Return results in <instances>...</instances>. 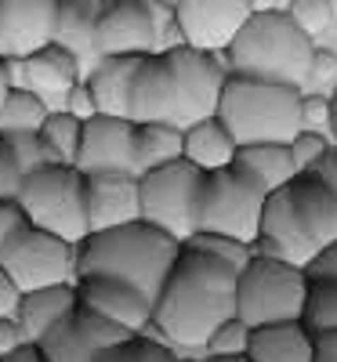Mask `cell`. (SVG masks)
Listing matches in <instances>:
<instances>
[{
	"label": "cell",
	"instance_id": "cell-1",
	"mask_svg": "<svg viewBox=\"0 0 337 362\" xmlns=\"http://www.w3.org/2000/svg\"><path fill=\"white\" fill-rule=\"evenodd\" d=\"M236 315V272L181 243L167 279L152 300V326L174 348H207V337Z\"/></svg>",
	"mask_w": 337,
	"mask_h": 362
},
{
	"label": "cell",
	"instance_id": "cell-2",
	"mask_svg": "<svg viewBox=\"0 0 337 362\" xmlns=\"http://www.w3.org/2000/svg\"><path fill=\"white\" fill-rule=\"evenodd\" d=\"M181 243L149 221L87 232L76 243V276H113L156 300Z\"/></svg>",
	"mask_w": 337,
	"mask_h": 362
},
{
	"label": "cell",
	"instance_id": "cell-3",
	"mask_svg": "<svg viewBox=\"0 0 337 362\" xmlns=\"http://www.w3.org/2000/svg\"><path fill=\"white\" fill-rule=\"evenodd\" d=\"M312 51H316V40L304 37L294 25L287 8L283 11L268 8V11H254L247 22H243L239 33L232 37V44L222 54L229 58L232 73L304 87L309 83Z\"/></svg>",
	"mask_w": 337,
	"mask_h": 362
},
{
	"label": "cell",
	"instance_id": "cell-4",
	"mask_svg": "<svg viewBox=\"0 0 337 362\" xmlns=\"http://www.w3.org/2000/svg\"><path fill=\"white\" fill-rule=\"evenodd\" d=\"M214 116L236 145L280 141L287 145L301 131V87L229 73Z\"/></svg>",
	"mask_w": 337,
	"mask_h": 362
},
{
	"label": "cell",
	"instance_id": "cell-5",
	"mask_svg": "<svg viewBox=\"0 0 337 362\" xmlns=\"http://www.w3.org/2000/svg\"><path fill=\"white\" fill-rule=\"evenodd\" d=\"M15 203L22 206L29 225L62 235L69 243H80L91 232V225H87V174L76 163L51 160L37 170L22 174Z\"/></svg>",
	"mask_w": 337,
	"mask_h": 362
},
{
	"label": "cell",
	"instance_id": "cell-6",
	"mask_svg": "<svg viewBox=\"0 0 337 362\" xmlns=\"http://www.w3.org/2000/svg\"><path fill=\"white\" fill-rule=\"evenodd\" d=\"M304 286H309L304 268L251 254V261L236 272V315L247 326L301 319Z\"/></svg>",
	"mask_w": 337,
	"mask_h": 362
},
{
	"label": "cell",
	"instance_id": "cell-7",
	"mask_svg": "<svg viewBox=\"0 0 337 362\" xmlns=\"http://www.w3.org/2000/svg\"><path fill=\"white\" fill-rule=\"evenodd\" d=\"M95 40L98 54H156L181 44L174 0H109Z\"/></svg>",
	"mask_w": 337,
	"mask_h": 362
},
{
	"label": "cell",
	"instance_id": "cell-8",
	"mask_svg": "<svg viewBox=\"0 0 337 362\" xmlns=\"http://www.w3.org/2000/svg\"><path fill=\"white\" fill-rule=\"evenodd\" d=\"M203 170L185 156L171 160L164 167H152L138 174V199H142V221L164 228L178 243L196 232V203H200Z\"/></svg>",
	"mask_w": 337,
	"mask_h": 362
},
{
	"label": "cell",
	"instance_id": "cell-9",
	"mask_svg": "<svg viewBox=\"0 0 337 362\" xmlns=\"http://www.w3.org/2000/svg\"><path fill=\"white\" fill-rule=\"evenodd\" d=\"M261 206L265 192L254 189L247 177H239L232 167L207 170L200 185V203H196V232H225L243 243L258 239L261 225Z\"/></svg>",
	"mask_w": 337,
	"mask_h": 362
},
{
	"label": "cell",
	"instance_id": "cell-10",
	"mask_svg": "<svg viewBox=\"0 0 337 362\" xmlns=\"http://www.w3.org/2000/svg\"><path fill=\"white\" fill-rule=\"evenodd\" d=\"M0 268L15 279V286L22 293L40 290V286L73 283L76 279V243L25 221L8 239L4 254H0Z\"/></svg>",
	"mask_w": 337,
	"mask_h": 362
},
{
	"label": "cell",
	"instance_id": "cell-11",
	"mask_svg": "<svg viewBox=\"0 0 337 362\" xmlns=\"http://www.w3.org/2000/svg\"><path fill=\"white\" fill-rule=\"evenodd\" d=\"M167 62L174 69V83H178V105H174V124L185 131L196 119H207L218 109L222 87H225V66L218 62V54L189 47V44H171Z\"/></svg>",
	"mask_w": 337,
	"mask_h": 362
},
{
	"label": "cell",
	"instance_id": "cell-12",
	"mask_svg": "<svg viewBox=\"0 0 337 362\" xmlns=\"http://www.w3.org/2000/svg\"><path fill=\"white\" fill-rule=\"evenodd\" d=\"M251 15V0H174V25L181 44L210 54H222Z\"/></svg>",
	"mask_w": 337,
	"mask_h": 362
},
{
	"label": "cell",
	"instance_id": "cell-13",
	"mask_svg": "<svg viewBox=\"0 0 337 362\" xmlns=\"http://www.w3.org/2000/svg\"><path fill=\"white\" fill-rule=\"evenodd\" d=\"M251 254L275 257V261H290V264H297V268H309V261L319 254L316 239L304 232L297 210L290 206L287 185L265 196L261 225H258V239L251 243Z\"/></svg>",
	"mask_w": 337,
	"mask_h": 362
},
{
	"label": "cell",
	"instance_id": "cell-14",
	"mask_svg": "<svg viewBox=\"0 0 337 362\" xmlns=\"http://www.w3.org/2000/svg\"><path fill=\"white\" fill-rule=\"evenodd\" d=\"M76 167L84 174L98 170H135V119L95 112L84 119Z\"/></svg>",
	"mask_w": 337,
	"mask_h": 362
},
{
	"label": "cell",
	"instance_id": "cell-15",
	"mask_svg": "<svg viewBox=\"0 0 337 362\" xmlns=\"http://www.w3.org/2000/svg\"><path fill=\"white\" fill-rule=\"evenodd\" d=\"M8 76H11V87H29L51 109H62L66 95L80 80V66L66 47L44 44L40 51L25 54V58H8Z\"/></svg>",
	"mask_w": 337,
	"mask_h": 362
},
{
	"label": "cell",
	"instance_id": "cell-16",
	"mask_svg": "<svg viewBox=\"0 0 337 362\" xmlns=\"http://www.w3.org/2000/svg\"><path fill=\"white\" fill-rule=\"evenodd\" d=\"M76 290V305L95 308L98 315L113 319L116 326L131 329V334H145L152 326V300L135 290L124 279H113V276H76L73 279Z\"/></svg>",
	"mask_w": 337,
	"mask_h": 362
},
{
	"label": "cell",
	"instance_id": "cell-17",
	"mask_svg": "<svg viewBox=\"0 0 337 362\" xmlns=\"http://www.w3.org/2000/svg\"><path fill=\"white\" fill-rule=\"evenodd\" d=\"M142 218L138 174L135 170H98L87 174V225L91 232L127 225Z\"/></svg>",
	"mask_w": 337,
	"mask_h": 362
},
{
	"label": "cell",
	"instance_id": "cell-18",
	"mask_svg": "<svg viewBox=\"0 0 337 362\" xmlns=\"http://www.w3.org/2000/svg\"><path fill=\"white\" fill-rule=\"evenodd\" d=\"M58 0H0V33H4V54L25 58L51 44L55 37Z\"/></svg>",
	"mask_w": 337,
	"mask_h": 362
},
{
	"label": "cell",
	"instance_id": "cell-19",
	"mask_svg": "<svg viewBox=\"0 0 337 362\" xmlns=\"http://www.w3.org/2000/svg\"><path fill=\"white\" fill-rule=\"evenodd\" d=\"M174 105H178V83H174V69L167 62V54H145L135 80H131V109L127 116L135 124H149V119H171L174 124Z\"/></svg>",
	"mask_w": 337,
	"mask_h": 362
},
{
	"label": "cell",
	"instance_id": "cell-20",
	"mask_svg": "<svg viewBox=\"0 0 337 362\" xmlns=\"http://www.w3.org/2000/svg\"><path fill=\"white\" fill-rule=\"evenodd\" d=\"M287 196H290V206L297 210L304 232L316 239L319 250L337 243V192L326 185L319 174L297 170L287 181Z\"/></svg>",
	"mask_w": 337,
	"mask_h": 362
},
{
	"label": "cell",
	"instance_id": "cell-21",
	"mask_svg": "<svg viewBox=\"0 0 337 362\" xmlns=\"http://www.w3.org/2000/svg\"><path fill=\"white\" fill-rule=\"evenodd\" d=\"M105 4H109V0H62V4H58L51 44L66 47L76 58L80 76L102 58L95 33H98V18H102Z\"/></svg>",
	"mask_w": 337,
	"mask_h": 362
},
{
	"label": "cell",
	"instance_id": "cell-22",
	"mask_svg": "<svg viewBox=\"0 0 337 362\" xmlns=\"http://www.w3.org/2000/svg\"><path fill=\"white\" fill-rule=\"evenodd\" d=\"M145 54H102L95 66L84 73V83L95 98V109L98 112H109V116H127L131 109V80H135V69Z\"/></svg>",
	"mask_w": 337,
	"mask_h": 362
},
{
	"label": "cell",
	"instance_id": "cell-23",
	"mask_svg": "<svg viewBox=\"0 0 337 362\" xmlns=\"http://www.w3.org/2000/svg\"><path fill=\"white\" fill-rule=\"evenodd\" d=\"M316 337L301 326V319L251 326L247 358L251 362H312Z\"/></svg>",
	"mask_w": 337,
	"mask_h": 362
},
{
	"label": "cell",
	"instance_id": "cell-24",
	"mask_svg": "<svg viewBox=\"0 0 337 362\" xmlns=\"http://www.w3.org/2000/svg\"><path fill=\"white\" fill-rule=\"evenodd\" d=\"M239 177H247L254 189H261L265 196L283 189L287 181L297 174L290 148L280 141H254V145H236V156L229 163Z\"/></svg>",
	"mask_w": 337,
	"mask_h": 362
},
{
	"label": "cell",
	"instance_id": "cell-25",
	"mask_svg": "<svg viewBox=\"0 0 337 362\" xmlns=\"http://www.w3.org/2000/svg\"><path fill=\"white\" fill-rule=\"evenodd\" d=\"M76 308V290L73 283H58V286H40V290H25L18 300V326L25 341H40L55 322H62Z\"/></svg>",
	"mask_w": 337,
	"mask_h": 362
},
{
	"label": "cell",
	"instance_id": "cell-26",
	"mask_svg": "<svg viewBox=\"0 0 337 362\" xmlns=\"http://www.w3.org/2000/svg\"><path fill=\"white\" fill-rule=\"evenodd\" d=\"M181 156H185L189 163H196L203 174L222 170L236 156V141L222 127L218 116H207V119H196V124L185 127V148H181Z\"/></svg>",
	"mask_w": 337,
	"mask_h": 362
},
{
	"label": "cell",
	"instance_id": "cell-27",
	"mask_svg": "<svg viewBox=\"0 0 337 362\" xmlns=\"http://www.w3.org/2000/svg\"><path fill=\"white\" fill-rule=\"evenodd\" d=\"M181 148H185V131L171 119L135 124V174L181 160Z\"/></svg>",
	"mask_w": 337,
	"mask_h": 362
},
{
	"label": "cell",
	"instance_id": "cell-28",
	"mask_svg": "<svg viewBox=\"0 0 337 362\" xmlns=\"http://www.w3.org/2000/svg\"><path fill=\"white\" fill-rule=\"evenodd\" d=\"M301 326L309 329L312 337L316 334H326V329H337V276H326V272H309Z\"/></svg>",
	"mask_w": 337,
	"mask_h": 362
},
{
	"label": "cell",
	"instance_id": "cell-29",
	"mask_svg": "<svg viewBox=\"0 0 337 362\" xmlns=\"http://www.w3.org/2000/svg\"><path fill=\"white\" fill-rule=\"evenodd\" d=\"M80 131L84 119L73 116L69 109H47L44 124H40V141L47 148V156L55 163H76V148H80Z\"/></svg>",
	"mask_w": 337,
	"mask_h": 362
},
{
	"label": "cell",
	"instance_id": "cell-30",
	"mask_svg": "<svg viewBox=\"0 0 337 362\" xmlns=\"http://www.w3.org/2000/svg\"><path fill=\"white\" fill-rule=\"evenodd\" d=\"M47 102L29 87H8L4 102H0V131H40L44 116H47Z\"/></svg>",
	"mask_w": 337,
	"mask_h": 362
},
{
	"label": "cell",
	"instance_id": "cell-31",
	"mask_svg": "<svg viewBox=\"0 0 337 362\" xmlns=\"http://www.w3.org/2000/svg\"><path fill=\"white\" fill-rule=\"evenodd\" d=\"M37 348L44 351L47 362H91V358L98 355L95 348L80 337V329L73 326V312L62 322H55L47 334L37 341Z\"/></svg>",
	"mask_w": 337,
	"mask_h": 362
},
{
	"label": "cell",
	"instance_id": "cell-32",
	"mask_svg": "<svg viewBox=\"0 0 337 362\" xmlns=\"http://www.w3.org/2000/svg\"><path fill=\"white\" fill-rule=\"evenodd\" d=\"M91 362H178V355L171 351V344L152 341L145 329V334H131L127 341H120L113 348H102Z\"/></svg>",
	"mask_w": 337,
	"mask_h": 362
},
{
	"label": "cell",
	"instance_id": "cell-33",
	"mask_svg": "<svg viewBox=\"0 0 337 362\" xmlns=\"http://www.w3.org/2000/svg\"><path fill=\"white\" fill-rule=\"evenodd\" d=\"M73 326L80 329V337H84L91 348H95V351L113 348V344H120V341H127V337H131V329L116 326L113 319L98 315L95 308H87V305H76V308H73Z\"/></svg>",
	"mask_w": 337,
	"mask_h": 362
},
{
	"label": "cell",
	"instance_id": "cell-34",
	"mask_svg": "<svg viewBox=\"0 0 337 362\" xmlns=\"http://www.w3.org/2000/svg\"><path fill=\"white\" fill-rule=\"evenodd\" d=\"M185 247H196V250H203V254H210V257H218L222 264H229L232 272H239L243 264L251 261V243H243V239H232V235H225V232H193L189 239H185Z\"/></svg>",
	"mask_w": 337,
	"mask_h": 362
},
{
	"label": "cell",
	"instance_id": "cell-35",
	"mask_svg": "<svg viewBox=\"0 0 337 362\" xmlns=\"http://www.w3.org/2000/svg\"><path fill=\"white\" fill-rule=\"evenodd\" d=\"M287 15L294 18V25L304 37H323L337 25V8L333 0H287Z\"/></svg>",
	"mask_w": 337,
	"mask_h": 362
},
{
	"label": "cell",
	"instance_id": "cell-36",
	"mask_svg": "<svg viewBox=\"0 0 337 362\" xmlns=\"http://www.w3.org/2000/svg\"><path fill=\"white\" fill-rule=\"evenodd\" d=\"M247 337H251V326L239 315H229L207 337V348H210V355H247Z\"/></svg>",
	"mask_w": 337,
	"mask_h": 362
},
{
	"label": "cell",
	"instance_id": "cell-37",
	"mask_svg": "<svg viewBox=\"0 0 337 362\" xmlns=\"http://www.w3.org/2000/svg\"><path fill=\"white\" fill-rule=\"evenodd\" d=\"M0 134H4V131H0ZM4 138H8V145H11V153H15L22 174L51 163V156H47V148H44V141H40L37 131H8Z\"/></svg>",
	"mask_w": 337,
	"mask_h": 362
},
{
	"label": "cell",
	"instance_id": "cell-38",
	"mask_svg": "<svg viewBox=\"0 0 337 362\" xmlns=\"http://www.w3.org/2000/svg\"><path fill=\"white\" fill-rule=\"evenodd\" d=\"M287 148H290V160H294V167L297 170H309L326 148H330V138L326 134H319V131H297L290 141H287Z\"/></svg>",
	"mask_w": 337,
	"mask_h": 362
},
{
	"label": "cell",
	"instance_id": "cell-39",
	"mask_svg": "<svg viewBox=\"0 0 337 362\" xmlns=\"http://www.w3.org/2000/svg\"><path fill=\"white\" fill-rule=\"evenodd\" d=\"M301 127L330 134V98L326 95H301Z\"/></svg>",
	"mask_w": 337,
	"mask_h": 362
},
{
	"label": "cell",
	"instance_id": "cell-40",
	"mask_svg": "<svg viewBox=\"0 0 337 362\" xmlns=\"http://www.w3.org/2000/svg\"><path fill=\"white\" fill-rule=\"evenodd\" d=\"M18 185H22V167H18V160L11 153L8 138L0 134V199H15Z\"/></svg>",
	"mask_w": 337,
	"mask_h": 362
},
{
	"label": "cell",
	"instance_id": "cell-41",
	"mask_svg": "<svg viewBox=\"0 0 337 362\" xmlns=\"http://www.w3.org/2000/svg\"><path fill=\"white\" fill-rule=\"evenodd\" d=\"M25 225V214H22V206L15 199H0V254H4L8 247V239Z\"/></svg>",
	"mask_w": 337,
	"mask_h": 362
},
{
	"label": "cell",
	"instance_id": "cell-42",
	"mask_svg": "<svg viewBox=\"0 0 337 362\" xmlns=\"http://www.w3.org/2000/svg\"><path fill=\"white\" fill-rule=\"evenodd\" d=\"M62 109H69L73 116H80V119H87V116H95L98 109H95V98H91V90H87V83H84V76L73 83V90L66 95V105Z\"/></svg>",
	"mask_w": 337,
	"mask_h": 362
},
{
	"label": "cell",
	"instance_id": "cell-43",
	"mask_svg": "<svg viewBox=\"0 0 337 362\" xmlns=\"http://www.w3.org/2000/svg\"><path fill=\"white\" fill-rule=\"evenodd\" d=\"M337 76V54L326 47L312 51V66H309V80H333Z\"/></svg>",
	"mask_w": 337,
	"mask_h": 362
},
{
	"label": "cell",
	"instance_id": "cell-44",
	"mask_svg": "<svg viewBox=\"0 0 337 362\" xmlns=\"http://www.w3.org/2000/svg\"><path fill=\"white\" fill-rule=\"evenodd\" d=\"M18 300H22V290L15 286V279L0 268V315H15L18 312Z\"/></svg>",
	"mask_w": 337,
	"mask_h": 362
},
{
	"label": "cell",
	"instance_id": "cell-45",
	"mask_svg": "<svg viewBox=\"0 0 337 362\" xmlns=\"http://www.w3.org/2000/svg\"><path fill=\"white\" fill-rule=\"evenodd\" d=\"M22 341H25V337H22V326H18V319H15V315H0V355L15 351Z\"/></svg>",
	"mask_w": 337,
	"mask_h": 362
},
{
	"label": "cell",
	"instance_id": "cell-46",
	"mask_svg": "<svg viewBox=\"0 0 337 362\" xmlns=\"http://www.w3.org/2000/svg\"><path fill=\"white\" fill-rule=\"evenodd\" d=\"M309 170H312V174H319V177L326 181V185L337 192V145H330V148H326V153H323Z\"/></svg>",
	"mask_w": 337,
	"mask_h": 362
},
{
	"label": "cell",
	"instance_id": "cell-47",
	"mask_svg": "<svg viewBox=\"0 0 337 362\" xmlns=\"http://www.w3.org/2000/svg\"><path fill=\"white\" fill-rule=\"evenodd\" d=\"M312 362H337V329L316 334V355H312Z\"/></svg>",
	"mask_w": 337,
	"mask_h": 362
},
{
	"label": "cell",
	"instance_id": "cell-48",
	"mask_svg": "<svg viewBox=\"0 0 337 362\" xmlns=\"http://www.w3.org/2000/svg\"><path fill=\"white\" fill-rule=\"evenodd\" d=\"M304 272H326V276H337V243L323 247V250L309 261V268H304Z\"/></svg>",
	"mask_w": 337,
	"mask_h": 362
},
{
	"label": "cell",
	"instance_id": "cell-49",
	"mask_svg": "<svg viewBox=\"0 0 337 362\" xmlns=\"http://www.w3.org/2000/svg\"><path fill=\"white\" fill-rule=\"evenodd\" d=\"M0 362H47L44 358V351L33 344V341H22L15 351H8V355H0Z\"/></svg>",
	"mask_w": 337,
	"mask_h": 362
},
{
	"label": "cell",
	"instance_id": "cell-50",
	"mask_svg": "<svg viewBox=\"0 0 337 362\" xmlns=\"http://www.w3.org/2000/svg\"><path fill=\"white\" fill-rule=\"evenodd\" d=\"M8 87H11V76H8V58L0 54V102H4V95H8Z\"/></svg>",
	"mask_w": 337,
	"mask_h": 362
},
{
	"label": "cell",
	"instance_id": "cell-51",
	"mask_svg": "<svg viewBox=\"0 0 337 362\" xmlns=\"http://www.w3.org/2000/svg\"><path fill=\"white\" fill-rule=\"evenodd\" d=\"M330 138L337 141V90L330 95Z\"/></svg>",
	"mask_w": 337,
	"mask_h": 362
},
{
	"label": "cell",
	"instance_id": "cell-52",
	"mask_svg": "<svg viewBox=\"0 0 337 362\" xmlns=\"http://www.w3.org/2000/svg\"><path fill=\"white\" fill-rule=\"evenodd\" d=\"M207 362H251L247 355H210Z\"/></svg>",
	"mask_w": 337,
	"mask_h": 362
},
{
	"label": "cell",
	"instance_id": "cell-53",
	"mask_svg": "<svg viewBox=\"0 0 337 362\" xmlns=\"http://www.w3.org/2000/svg\"><path fill=\"white\" fill-rule=\"evenodd\" d=\"M58 4H62V0H58Z\"/></svg>",
	"mask_w": 337,
	"mask_h": 362
}]
</instances>
